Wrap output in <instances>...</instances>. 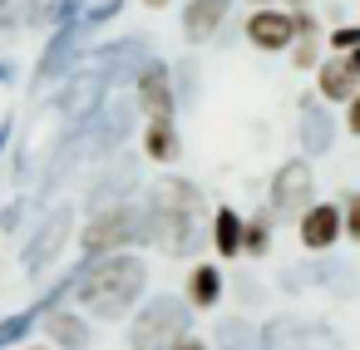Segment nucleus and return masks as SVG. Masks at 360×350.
<instances>
[{"label":"nucleus","instance_id":"9d476101","mask_svg":"<svg viewBox=\"0 0 360 350\" xmlns=\"http://www.w3.org/2000/svg\"><path fill=\"white\" fill-rule=\"evenodd\" d=\"M84 25L75 20V25H60L55 30V40L45 45V55H40V65H35V89H50L55 79H65L70 70H75V60H79V50H84Z\"/></svg>","mask_w":360,"mask_h":350},{"label":"nucleus","instance_id":"c756f323","mask_svg":"<svg viewBox=\"0 0 360 350\" xmlns=\"http://www.w3.org/2000/svg\"><path fill=\"white\" fill-rule=\"evenodd\" d=\"M84 6H89V0H55V6H45L40 15H45V20L60 30V25H75V20L84 15Z\"/></svg>","mask_w":360,"mask_h":350},{"label":"nucleus","instance_id":"dca6fc26","mask_svg":"<svg viewBox=\"0 0 360 350\" xmlns=\"http://www.w3.org/2000/svg\"><path fill=\"white\" fill-rule=\"evenodd\" d=\"M301 124H296V138H301V148L311 153V158H321V153H330V143H335V124H330V114L321 109V99H301Z\"/></svg>","mask_w":360,"mask_h":350},{"label":"nucleus","instance_id":"393cba45","mask_svg":"<svg viewBox=\"0 0 360 350\" xmlns=\"http://www.w3.org/2000/svg\"><path fill=\"white\" fill-rule=\"evenodd\" d=\"M217 350H262V330L242 316L217 320Z\"/></svg>","mask_w":360,"mask_h":350},{"label":"nucleus","instance_id":"6ab92c4d","mask_svg":"<svg viewBox=\"0 0 360 350\" xmlns=\"http://www.w3.org/2000/svg\"><path fill=\"white\" fill-rule=\"evenodd\" d=\"M227 11H232V0H193V6H183V30H188V40H193V45L212 40V35L222 30Z\"/></svg>","mask_w":360,"mask_h":350},{"label":"nucleus","instance_id":"f704fd0d","mask_svg":"<svg viewBox=\"0 0 360 350\" xmlns=\"http://www.w3.org/2000/svg\"><path fill=\"white\" fill-rule=\"evenodd\" d=\"M345 129H350V134H360V89L345 99Z\"/></svg>","mask_w":360,"mask_h":350},{"label":"nucleus","instance_id":"1a4fd4ad","mask_svg":"<svg viewBox=\"0 0 360 350\" xmlns=\"http://www.w3.org/2000/svg\"><path fill=\"white\" fill-rule=\"evenodd\" d=\"M262 350H340V335L321 320H271L262 330Z\"/></svg>","mask_w":360,"mask_h":350},{"label":"nucleus","instance_id":"ddd939ff","mask_svg":"<svg viewBox=\"0 0 360 350\" xmlns=\"http://www.w3.org/2000/svg\"><path fill=\"white\" fill-rule=\"evenodd\" d=\"M296 232H301V247L316 257V252H335V242L345 237L340 227V207L335 202H311L301 217H296Z\"/></svg>","mask_w":360,"mask_h":350},{"label":"nucleus","instance_id":"c85d7f7f","mask_svg":"<svg viewBox=\"0 0 360 350\" xmlns=\"http://www.w3.org/2000/svg\"><path fill=\"white\" fill-rule=\"evenodd\" d=\"M35 320H40V316H35V306H30V311H20V316H6V320H0V350L15 345V340H25Z\"/></svg>","mask_w":360,"mask_h":350},{"label":"nucleus","instance_id":"7c9ffc66","mask_svg":"<svg viewBox=\"0 0 360 350\" xmlns=\"http://www.w3.org/2000/svg\"><path fill=\"white\" fill-rule=\"evenodd\" d=\"M124 11V0H99V6H84V15H79V25L84 30H94V25H104V20H114Z\"/></svg>","mask_w":360,"mask_h":350},{"label":"nucleus","instance_id":"c9c22d12","mask_svg":"<svg viewBox=\"0 0 360 350\" xmlns=\"http://www.w3.org/2000/svg\"><path fill=\"white\" fill-rule=\"evenodd\" d=\"M173 350H207V340H198V335H193V330H188V335H183V340H178V345H173Z\"/></svg>","mask_w":360,"mask_h":350},{"label":"nucleus","instance_id":"423d86ee","mask_svg":"<svg viewBox=\"0 0 360 350\" xmlns=\"http://www.w3.org/2000/svg\"><path fill=\"white\" fill-rule=\"evenodd\" d=\"M79 134H84V153L89 158H109L129 134H134V104L129 99H104L99 104V114L89 119V124H79Z\"/></svg>","mask_w":360,"mask_h":350},{"label":"nucleus","instance_id":"473e14b6","mask_svg":"<svg viewBox=\"0 0 360 350\" xmlns=\"http://www.w3.org/2000/svg\"><path fill=\"white\" fill-rule=\"evenodd\" d=\"M340 227H345L350 242H360V193H350V202H345V212H340Z\"/></svg>","mask_w":360,"mask_h":350},{"label":"nucleus","instance_id":"f3484780","mask_svg":"<svg viewBox=\"0 0 360 350\" xmlns=\"http://www.w3.org/2000/svg\"><path fill=\"white\" fill-rule=\"evenodd\" d=\"M247 40H252L257 50H286V45L296 40L291 11H257V15L247 20Z\"/></svg>","mask_w":360,"mask_h":350},{"label":"nucleus","instance_id":"aec40b11","mask_svg":"<svg viewBox=\"0 0 360 350\" xmlns=\"http://www.w3.org/2000/svg\"><path fill=\"white\" fill-rule=\"evenodd\" d=\"M45 330H50V340H55L60 350H89V320H84L79 311L50 306V311H45Z\"/></svg>","mask_w":360,"mask_h":350},{"label":"nucleus","instance_id":"4be33fe9","mask_svg":"<svg viewBox=\"0 0 360 350\" xmlns=\"http://www.w3.org/2000/svg\"><path fill=\"white\" fill-rule=\"evenodd\" d=\"M316 94L345 104V99L355 94V70H350L345 60H321V65H316Z\"/></svg>","mask_w":360,"mask_h":350},{"label":"nucleus","instance_id":"a878e982","mask_svg":"<svg viewBox=\"0 0 360 350\" xmlns=\"http://www.w3.org/2000/svg\"><path fill=\"white\" fill-rule=\"evenodd\" d=\"M168 84H173V104L193 109L198 104V60H178V70H168Z\"/></svg>","mask_w":360,"mask_h":350},{"label":"nucleus","instance_id":"bb28decb","mask_svg":"<svg viewBox=\"0 0 360 350\" xmlns=\"http://www.w3.org/2000/svg\"><path fill=\"white\" fill-rule=\"evenodd\" d=\"M242 252L247 257H266L271 252V212L242 217Z\"/></svg>","mask_w":360,"mask_h":350},{"label":"nucleus","instance_id":"b1692460","mask_svg":"<svg viewBox=\"0 0 360 350\" xmlns=\"http://www.w3.org/2000/svg\"><path fill=\"white\" fill-rule=\"evenodd\" d=\"M207 237H212L217 257H242V217L232 207H217V217L207 222Z\"/></svg>","mask_w":360,"mask_h":350},{"label":"nucleus","instance_id":"f8f14e48","mask_svg":"<svg viewBox=\"0 0 360 350\" xmlns=\"http://www.w3.org/2000/svg\"><path fill=\"white\" fill-rule=\"evenodd\" d=\"M134 188H139V158H109L104 173H99L94 188H89V212L114 207V202H129Z\"/></svg>","mask_w":360,"mask_h":350},{"label":"nucleus","instance_id":"4468645a","mask_svg":"<svg viewBox=\"0 0 360 350\" xmlns=\"http://www.w3.org/2000/svg\"><path fill=\"white\" fill-rule=\"evenodd\" d=\"M70 227H75V207H55L40 222V232L30 237V247H25V271H45L60 257V247L70 242Z\"/></svg>","mask_w":360,"mask_h":350},{"label":"nucleus","instance_id":"f257e3e1","mask_svg":"<svg viewBox=\"0 0 360 350\" xmlns=\"http://www.w3.org/2000/svg\"><path fill=\"white\" fill-rule=\"evenodd\" d=\"M148 286V266L134 252H109V257H84V271L75 281V301L99 316V320H124Z\"/></svg>","mask_w":360,"mask_h":350},{"label":"nucleus","instance_id":"4c0bfd02","mask_svg":"<svg viewBox=\"0 0 360 350\" xmlns=\"http://www.w3.org/2000/svg\"><path fill=\"white\" fill-rule=\"evenodd\" d=\"M6 143H11V119L0 124V153H6Z\"/></svg>","mask_w":360,"mask_h":350},{"label":"nucleus","instance_id":"ea45409f","mask_svg":"<svg viewBox=\"0 0 360 350\" xmlns=\"http://www.w3.org/2000/svg\"><path fill=\"white\" fill-rule=\"evenodd\" d=\"M286 6H311V0H286Z\"/></svg>","mask_w":360,"mask_h":350},{"label":"nucleus","instance_id":"6e6552de","mask_svg":"<svg viewBox=\"0 0 360 350\" xmlns=\"http://www.w3.org/2000/svg\"><path fill=\"white\" fill-rule=\"evenodd\" d=\"M109 89H114L109 74L94 70V65L79 70V74H70V79H65V94H60V114L70 119V129H75V124H89V119L99 114V104L109 99Z\"/></svg>","mask_w":360,"mask_h":350},{"label":"nucleus","instance_id":"20e7f679","mask_svg":"<svg viewBox=\"0 0 360 350\" xmlns=\"http://www.w3.org/2000/svg\"><path fill=\"white\" fill-rule=\"evenodd\" d=\"M311 281H316L326 296H340V301H350V296L360 291L355 266L340 261V257H326V252H316V261H301V266H286V271H281V291H306Z\"/></svg>","mask_w":360,"mask_h":350},{"label":"nucleus","instance_id":"72a5a7b5","mask_svg":"<svg viewBox=\"0 0 360 350\" xmlns=\"http://www.w3.org/2000/svg\"><path fill=\"white\" fill-rule=\"evenodd\" d=\"M330 45H335V50H340V55H350V50H355V45H360V25H340V30H335V35H330Z\"/></svg>","mask_w":360,"mask_h":350},{"label":"nucleus","instance_id":"7ed1b4c3","mask_svg":"<svg viewBox=\"0 0 360 350\" xmlns=\"http://www.w3.org/2000/svg\"><path fill=\"white\" fill-rule=\"evenodd\" d=\"M193 330V306L178 296H153L129 320V350H173Z\"/></svg>","mask_w":360,"mask_h":350},{"label":"nucleus","instance_id":"9b49d317","mask_svg":"<svg viewBox=\"0 0 360 350\" xmlns=\"http://www.w3.org/2000/svg\"><path fill=\"white\" fill-rule=\"evenodd\" d=\"M129 84H134V94H139V109H148V119H173L178 104H173V84H168V65H163V60L148 55Z\"/></svg>","mask_w":360,"mask_h":350},{"label":"nucleus","instance_id":"a211bd4d","mask_svg":"<svg viewBox=\"0 0 360 350\" xmlns=\"http://www.w3.org/2000/svg\"><path fill=\"white\" fill-rule=\"evenodd\" d=\"M148 207L202 217V193H198V183H188V178H158V183L148 188Z\"/></svg>","mask_w":360,"mask_h":350},{"label":"nucleus","instance_id":"79ce46f5","mask_svg":"<svg viewBox=\"0 0 360 350\" xmlns=\"http://www.w3.org/2000/svg\"><path fill=\"white\" fill-rule=\"evenodd\" d=\"M247 6H262V0H247Z\"/></svg>","mask_w":360,"mask_h":350},{"label":"nucleus","instance_id":"412c9836","mask_svg":"<svg viewBox=\"0 0 360 350\" xmlns=\"http://www.w3.org/2000/svg\"><path fill=\"white\" fill-rule=\"evenodd\" d=\"M222 291H227V276L212 266V261H202V266H193V276H188V306L193 311H217V301H222Z\"/></svg>","mask_w":360,"mask_h":350},{"label":"nucleus","instance_id":"0eeeda50","mask_svg":"<svg viewBox=\"0 0 360 350\" xmlns=\"http://www.w3.org/2000/svg\"><path fill=\"white\" fill-rule=\"evenodd\" d=\"M311 202H316V173H311V163H301V158L281 163L276 178H271V217H301Z\"/></svg>","mask_w":360,"mask_h":350},{"label":"nucleus","instance_id":"e433bc0d","mask_svg":"<svg viewBox=\"0 0 360 350\" xmlns=\"http://www.w3.org/2000/svg\"><path fill=\"white\" fill-rule=\"evenodd\" d=\"M345 65H350V70H355V79H360V45L350 50V60H345Z\"/></svg>","mask_w":360,"mask_h":350},{"label":"nucleus","instance_id":"a19ab883","mask_svg":"<svg viewBox=\"0 0 360 350\" xmlns=\"http://www.w3.org/2000/svg\"><path fill=\"white\" fill-rule=\"evenodd\" d=\"M143 6H168V0H143Z\"/></svg>","mask_w":360,"mask_h":350},{"label":"nucleus","instance_id":"2eb2a0df","mask_svg":"<svg viewBox=\"0 0 360 350\" xmlns=\"http://www.w3.org/2000/svg\"><path fill=\"white\" fill-rule=\"evenodd\" d=\"M148 35H129V40H114V45H99V55H94V70H104L109 74V84H129L134 74H139V65L148 60Z\"/></svg>","mask_w":360,"mask_h":350},{"label":"nucleus","instance_id":"5701e85b","mask_svg":"<svg viewBox=\"0 0 360 350\" xmlns=\"http://www.w3.org/2000/svg\"><path fill=\"white\" fill-rule=\"evenodd\" d=\"M143 158L148 163H173L178 158V129H173V119H153L143 129Z\"/></svg>","mask_w":360,"mask_h":350},{"label":"nucleus","instance_id":"f03ea898","mask_svg":"<svg viewBox=\"0 0 360 350\" xmlns=\"http://www.w3.org/2000/svg\"><path fill=\"white\" fill-rule=\"evenodd\" d=\"M134 242H148V207H139L134 197L89 212V222H84V232H79L84 257H109V252H124V247H134Z\"/></svg>","mask_w":360,"mask_h":350},{"label":"nucleus","instance_id":"2f4dec72","mask_svg":"<svg viewBox=\"0 0 360 350\" xmlns=\"http://www.w3.org/2000/svg\"><path fill=\"white\" fill-rule=\"evenodd\" d=\"M286 50H296V70H316V65H321V55H316V40H311V35L291 40Z\"/></svg>","mask_w":360,"mask_h":350},{"label":"nucleus","instance_id":"58836bf2","mask_svg":"<svg viewBox=\"0 0 360 350\" xmlns=\"http://www.w3.org/2000/svg\"><path fill=\"white\" fill-rule=\"evenodd\" d=\"M11 74H15V65H11V60H0V79H11Z\"/></svg>","mask_w":360,"mask_h":350},{"label":"nucleus","instance_id":"cd10ccee","mask_svg":"<svg viewBox=\"0 0 360 350\" xmlns=\"http://www.w3.org/2000/svg\"><path fill=\"white\" fill-rule=\"evenodd\" d=\"M40 20V0H0V30H20Z\"/></svg>","mask_w":360,"mask_h":350},{"label":"nucleus","instance_id":"39448f33","mask_svg":"<svg viewBox=\"0 0 360 350\" xmlns=\"http://www.w3.org/2000/svg\"><path fill=\"white\" fill-rule=\"evenodd\" d=\"M148 207V202H143ZM148 242L168 257H193L207 247V232H202V217L193 212H163V207H148Z\"/></svg>","mask_w":360,"mask_h":350}]
</instances>
